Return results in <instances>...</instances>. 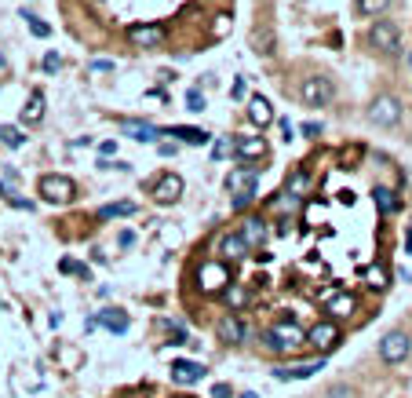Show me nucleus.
<instances>
[{
  "label": "nucleus",
  "mask_w": 412,
  "mask_h": 398,
  "mask_svg": "<svg viewBox=\"0 0 412 398\" xmlns=\"http://www.w3.org/2000/svg\"><path fill=\"white\" fill-rule=\"evenodd\" d=\"M299 99H303V107H329V102L336 99V85L329 77H307L303 80V88H299Z\"/></svg>",
  "instance_id": "1"
},
{
  "label": "nucleus",
  "mask_w": 412,
  "mask_h": 398,
  "mask_svg": "<svg viewBox=\"0 0 412 398\" xmlns=\"http://www.w3.org/2000/svg\"><path fill=\"white\" fill-rule=\"evenodd\" d=\"M368 44H372L380 55H398L401 33H398V26L390 23V18H380V23H372V30H368Z\"/></svg>",
  "instance_id": "2"
},
{
  "label": "nucleus",
  "mask_w": 412,
  "mask_h": 398,
  "mask_svg": "<svg viewBox=\"0 0 412 398\" xmlns=\"http://www.w3.org/2000/svg\"><path fill=\"white\" fill-rule=\"evenodd\" d=\"M230 282H234V278H230V267H226L223 260L201 263V270H198V289H201V292H223Z\"/></svg>",
  "instance_id": "3"
},
{
  "label": "nucleus",
  "mask_w": 412,
  "mask_h": 398,
  "mask_svg": "<svg viewBox=\"0 0 412 398\" xmlns=\"http://www.w3.org/2000/svg\"><path fill=\"white\" fill-rule=\"evenodd\" d=\"M368 121L380 124V128H394L401 121V102L394 95H376L372 107H368Z\"/></svg>",
  "instance_id": "4"
},
{
  "label": "nucleus",
  "mask_w": 412,
  "mask_h": 398,
  "mask_svg": "<svg viewBox=\"0 0 412 398\" xmlns=\"http://www.w3.org/2000/svg\"><path fill=\"white\" fill-rule=\"evenodd\" d=\"M40 194H44L48 201H55V205H66V201L77 198V183L70 176H44L40 179Z\"/></svg>",
  "instance_id": "5"
},
{
  "label": "nucleus",
  "mask_w": 412,
  "mask_h": 398,
  "mask_svg": "<svg viewBox=\"0 0 412 398\" xmlns=\"http://www.w3.org/2000/svg\"><path fill=\"white\" fill-rule=\"evenodd\" d=\"M408 347H412L408 332H387V337L380 340V358H383L387 366H398V362L408 358Z\"/></svg>",
  "instance_id": "6"
},
{
  "label": "nucleus",
  "mask_w": 412,
  "mask_h": 398,
  "mask_svg": "<svg viewBox=\"0 0 412 398\" xmlns=\"http://www.w3.org/2000/svg\"><path fill=\"white\" fill-rule=\"evenodd\" d=\"M183 198V179L176 172H164L157 183H154V201L157 205H176Z\"/></svg>",
  "instance_id": "7"
},
{
  "label": "nucleus",
  "mask_w": 412,
  "mask_h": 398,
  "mask_svg": "<svg viewBox=\"0 0 412 398\" xmlns=\"http://www.w3.org/2000/svg\"><path fill=\"white\" fill-rule=\"evenodd\" d=\"M255 183H259V172L248 169V164H241V169H234L226 176V191L230 194H255Z\"/></svg>",
  "instance_id": "8"
},
{
  "label": "nucleus",
  "mask_w": 412,
  "mask_h": 398,
  "mask_svg": "<svg viewBox=\"0 0 412 398\" xmlns=\"http://www.w3.org/2000/svg\"><path fill=\"white\" fill-rule=\"evenodd\" d=\"M128 40H132L135 48H161L164 44V26H132L128 30Z\"/></svg>",
  "instance_id": "9"
},
{
  "label": "nucleus",
  "mask_w": 412,
  "mask_h": 398,
  "mask_svg": "<svg viewBox=\"0 0 412 398\" xmlns=\"http://www.w3.org/2000/svg\"><path fill=\"white\" fill-rule=\"evenodd\" d=\"M270 332L277 337L281 351H299L303 344H307V332H303L299 325H292V322H281V325H274Z\"/></svg>",
  "instance_id": "10"
},
{
  "label": "nucleus",
  "mask_w": 412,
  "mask_h": 398,
  "mask_svg": "<svg viewBox=\"0 0 412 398\" xmlns=\"http://www.w3.org/2000/svg\"><path fill=\"white\" fill-rule=\"evenodd\" d=\"M307 344H314L317 351H332L339 344V329L332 322H317L310 332H307Z\"/></svg>",
  "instance_id": "11"
},
{
  "label": "nucleus",
  "mask_w": 412,
  "mask_h": 398,
  "mask_svg": "<svg viewBox=\"0 0 412 398\" xmlns=\"http://www.w3.org/2000/svg\"><path fill=\"white\" fill-rule=\"evenodd\" d=\"M267 139H259V135H241L234 143V154L241 157V161H259V157H267Z\"/></svg>",
  "instance_id": "12"
},
{
  "label": "nucleus",
  "mask_w": 412,
  "mask_h": 398,
  "mask_svg": "<svg viewBox=\"0 0 412 398\" xmlns=\"http://www.w3.org/2000/svg\"><path fill=\"white\" fill-rule=\"evenodd\" d=\"M237 234L245 238V245H248V248H259V245L267 241L270 227H267V219H259V216H248V219L241 223V230H237Z\"/></svg>",
  "instance_id": "13"
},
{
  "label": "nucleus",
  "mask_w": 412,
  "mask_h": 398,
  "mask_svg": "<svg viewBox=\"0 0 412 398\" xmlns=\"http://www.w3.org/2000/svg\"><path fill=\"white\" fill-rule=\"evenodd\" d=\"M248 256V245L241 234H223L219 238V260L223 263H237V260H245Z\"/></svg>",
  "instance_id": "14"
},
{
  "label": "nucleus",
  "mask_w": 412,
  "mask_h": 398,
  "mask_svg": "<svg viewBox=\"0 0 412 398\" xmlns=\"http://www.w3.org/2000/svg\"><path fill=\"white\" fill-rule=\"evenodd\" d=\"M317 369H325V358H314V362H299V366H289V369H274V380H307Z\"/></svg>",
  "instance_id": "15"
},
{
  "label": "nucleus",
  "mask_w": 412,
  "mask_h": 398,
  "mask_svg": "<svg viewBox=\"0 0 412 398\" xmlns=\"http://www.w3.org/2000/svg\"><path fill=\"white\" fill-rule=\"evenodd\" d=\"M95 325H106L110 332H128V314L117 310V307H106V310H99L95 318L88 322V329H95Z\"/></svg>",
  "instance_id": "16"
},
{
  "label": "nucleus",
  "mask_w": 412,
  "mask_h": 398,
  "mask_svg": "<svg viewBox=\"0 0 412 398\" xmlns=\"http://www.w3.org/2000/svg\"><path fill=\"white\" fill-rule=\"evenodd\" d=\"M205 366L201 362H186V358H179L176 366H171V380L176 384H198V380H205Z\"/></svg>",
  "instance_id": "17"
},
{
  "label": "nucleus",
  "mask_w": 412,
  "mask_h": 398,
  "mask_svg": "<svg viewBox=\"0 0 412 398\" xmlns=\"http://www.w3.org/2000/svg\"><path fill=\"white\" fill-rule=\"evenodd\" d=\"M219 340L223 344H245L248 340V325L241 318H234V314H226V318L219 322Z\"/></svg>",
  "instance_id": "18"
},
{
  "label": "nucleus",
  "mask_w": 412,
  "mask_h": 398,
  "mask_svg": "<svg viewBox=\"0 0 412 398\" xmlns=\"http://www.w3.org/2000/svg\"><path fill=\"white\" fill-rule=\"evenodd\" d=\"M121 132L132 135V139H139V143H157L161 139V128H154V124H146V121H124Z\"/></svg>",
  "instance_id": "19"
},
{
  "label": "nucleus",
  "mask_w": 412,
  "mask_h": 398,
  "mask_svg": "<svg viewBox=\"0 0 412 398\" xmlns=\"http://www.w3.org/2000/svg\"><path fill=\"white\" fill-rule=\"evenodd\" d=\"M248 117H252V124H259V128H267V124L274 121L270 102H267L263 95H252V99H248Z\"/></svg>",
  "instance_id": "20"
},
{
  "label": "nucleus",
  "mask_w": 412,
  "mask_h": 398,
  "mask_svg": "<svg viewBox=\"0 0 412 398\" xmlns=\"http://www.w3.org/2000/svg\"><path fill=\"white\" fill-rule=\"evenodd\" d=\"M365 285L372 289V292H383V289L390 285L387 267H383V263H368V267H365Z\"/></svg>",
  "instance_id": "21"
},
{
  "label": "nucleus",
  "mask_w": 412,
  "mask_h": 398,
  "mask_svg": "<svg viewBox=\"0 0 412 398\" xmlns=\"http://www.w3.org/2000/svg\"><path fill=\"white\" fill-rule=\"evenodd\" d=\"M40 117H44V92H30L23 107V124H37Z\"/></svg>",
  "instance_id": "22"
},
{
  "label": "nucleus",
  "mask_w": 412,
  "mask_h": 398,
  "mask_svg": "<svg viewBox=\"0 0 412 398\" xmlns=\"http://www.w3.org/2000/svg\"><path fill=\"white\" fill-rule=\"evenodd\" d=\"M161 135H176L179 143H190V146H205L208 143L205 128H161Z\"/></svg>",
  "instance_id": "23"
},
{
  "label": "nucleus",
  "mask_w": 412,
  "mask_h": 398,
  "mask_svg": "<svg viewBox=\"0 0 412 398\" xmlns=\"http://www.w3.org/2000/svg\"><path fill=\"white\" fill-rule=\"evenodd\" d=\"M354 307H358V300L351 296V292H336L332 303H329V314H336V318H351Z\"/></svg>",
  "instance_id": "24"
},
{
  "label": "nucleus",
  "mask_w": 412,
  "mask_h": 398,
  "mask_svg": "<svg viewBox=\"0 0 412 398\" xmlns=\"http://www.w3.org/2000/svg\"><path fill=\"white\" fill-rule=\"evenodd\" d=\"M285 191L296 194L299 201L307 198V194H310V176H307V169H296V172L289 176V183H285Z\"/></svg>",
  "instance_id": "25"
},
{
  "label": "nucleus",
  "mask_w": 412,
  "mask_h": 398,
  "mask_svg": "<svg viewBox=\"0 0 412 398\" xmlns=\"http://www.w3.org/2000/svg\"><path fill=\"white\" fill-rule=\"evenodd\" d=\"M223 300H226V307H230V310H241V307L248 303V289H245V285H234V282H230V285L223 289Z\"/></svg>",
  "instance_id": "26"
},
{
  "label": "nucleus",
  "mask_w": 412,
  "mask_h": 398,
  "mask_svg": "<svg viewBox=\"0 0 412 398\" xmlns=\"http://www.w3.org/2000/svg\"><path fill=\"white\" fill-rule=\"evenodd\" d=\"M372 198H376V208H380V216H390L398 208V198H394V191H387V186H376L372 191Z\"/></svg>",
  "instance_id": "27"
},
{
  "label": "nucleus",
  "mask_w": 412,
  "mask_h": 398,
  "mask_svg": "<svg viewBox=\"0 0 412 398\" xmlns=\"http://www.w3.org/2000/svg\"><path fill=\"white\" fill-rule=\"evenodd\" d=\"M0 143H4V146H11V150H18V146L26 143V135L18 132L15 124H0Z\"/></svg>",
  "instance_id": "28"
},
{
  "label": "nucleus",
  "mask_w": 412,
  "mask_h": 398,
  "mask_svg": "<svg viewBox=\"0 0 412 398\" xmlns=\"http://www.w3.org/2000/svg\"><path fill=\"white\" fill-rule=\"evenodd\" d=\"M132 212H135V205H132V201H117V205L99 208V216H102V219H117V216H132Z\"/></svg>",
  "instance_id": "29"
},
{
  "label": "nucleus",
  "mask_w": 412,
  "mask_h": 398,
  "mask_svg": "<svg viewBox=\"0 0 412 398\" xmlns=\"http://www.w3.org/2000/svg\"><path fill=\"white\" fill-rule=\"evenodd\" d=\"M390 8V0H354V11L358 15H380Z\"/></svg>",
  "instance_id": "30"
},
{
  "label": "nucleus",
  "mask_w": 412,
  "mask_h": 398,
  "mask_svg": "<svg viewBox=\"0 0 412 398\" xmlns=\"http://www.w3.org/2000/svg\"><path fill=\"white\" fill-rule=\"evenodd\" d=\"M270 208H274V212H296V208H299V198L285 191L281 198H274V201H270Z\"/></svg>",
  "instance_id": "31"
},
{
  "label": "nucleus",
  "mask_w": 412,
  "mask_h": 398,
  "mask_svg": "<svg viewBox=\"0 0 412 398\" xmlns=\"http://www.w3.org/2000/svg\"><path fill=\"white\" fill-rule=\"evenodd\" d=\"M23 18H26V26H30V33H33V37H48V33H52V26H48V23H40V15L23 11Z\"/></svg>",
  "instance_id": "32"
},
{
  "label": "nucleus",
  "mask_w": 412,
  "mask_h": 398,
  "mask_svg": "<svg viewBox=\"0 0 412 398\" xmlns=\"http://www.w3.org/2000/svg\"><path fill=\"white\" fill-rule=\"evenodd\" d=\"M255 52L259 55H270L274 52V33L270 30H255Z\"/></svg>",
  "instance_id": "33"
},
{
  "label": "nucleus",
  "mask_w": 412,
  "mask_h": 398,
  "mask_svg": "<svg viewBox=\"0 0 412 398\" xmlns=\"http://www.w3.org/2000/svg\"><path fill=\"white\" fill-rule=\"evenodd\" d=\"M365 150H361V146H346V150L339 154V161H343V169H354V161L361 157Z\"/></svg>",
  "instance_id": "34"
},
{
  "label": "nucleus",
  "mask_w": 412,
  "mask_h": 398,
  "mask_svg": "<svg viewBox=\"0 0 412 398\" xmlns=\"http://www.w3.org/2000/svg\"><path fill=\"white\" fill-rule=\"evenodd\" d=\"M186 110H193V114H201L205 110V95L193 88V92H186Z\"/></svg>",
  "instance_id": "35"
},
{
  "label": "nucleus",
  "mask_w": 412,
  "mask_h": 398,
  "mask_svg": "<svg viewBox=\"0 0 412 398\" xmlns=\"http://www.w3.org/2000/svg\"><path fill=\"white\" fill-rule=\"evenodd\" d=\"M329 398H354V387L351 384H336V387H329Z\"/></svg>",
  "instance_id": "36"
},
{
  "label": "nucleus",
  "mask_w": 412,
  "mask_h": 398,
  "mask_svg": "<svg viewBox=\"0 0 412 398\" xmlns=\"http://www.w3.org/2000/svg\"><path fill=\"white\" fill-rule=\"evenodd\" d=\"M62 270H66V275H80V278H88V267H80V263H73V260H62Z\"/></svg>",
  "instance_id": "37"
},
{
  "label": "nucleus",
  "mask_w": 412,
  "mask_h": 398,
  "mask_svg": "<svg viewBox=\"0 0 412 398\" xmlns=\"http://www.w3.org/2000/svg\"><path fill=\"white\" fill-rule=\"evenodd\" d=\"M59 66H62V59H59V52H48V55H44V70H48V73H55Z\"/></svg>",
  "instance_id": "38"
},
{
  "label": "nucleus",
  "mask_w": 412,
  "mask_h": 398,
  "mask_svg": "<svg viewBox=\"0 0 412 398\" xmlns=\"http://www.w3.org/2000/svg\"><path fill=\"white\" fill-rule=\"evenodd\" d=\"M215 33H219V37H226L230 33V15H219V18H215V26H212Z\"/></svg>",
  "instance_id": "39"
},
{
  "label": "nucleus",
  "mask_w": 412,
  "mask_h": 398,
  "mask_svg": "<svg viewBox=\"0 0 412 398\" xmlns=\"http://www.w3.org/2000/svg\"><path fill=\"white\" fill-rule=\"evenodd\" d=\"M263 347H267L270 354H285V351H281V344H277V337H274V332H267V337H263Z\"/></svg>",
  "instance_id": "40"
},
{
  "label": "nucleus",
  "mask_w": 412,
  "mask_h": 398,
  "mask_svg": "<svg viewBox=\"0 0 412 398\" xmlns=\"http://www.w3.org/2000/svg\"><path fill=\"white\" fill-rule=\"evenodd\" d=\"M226 154H230V143H226V139H219V143L212 146V157H215V161H219V157H226Z\"/></svg>",
  "instance_id": "41"
},
{
  "label": "nucleus",
  "mask_w": 412,
  "mask_h": 398,
  "mask_svg": "<svg viewBox=\"0 0 412 398\" xmlns=\"http://www.w3.org/2000/svg\"><path fill=\"white\" fill-rule=\"evenodd\" d=\"M252 198H255V194H234V208H237V212H241L245 205H252Z\"/></svg>",
  "instance_id": "42"
},
{
  "label": "nucleus",
  "mask_w": 412,
  "mask_h": 398,
  "mask_svg": "<svg viewBox=\"0 0 412 398\" xmlns=\"http://www.w3.org/2000/svg\"><path fill=\"white\" fill-rule=\"evenodd\" d=\"M212 398H230V384H215L212 387Z\"/></svg>",
  "instance_id": "43"
},
{
  "label": "nucleus",
  "mask_w": 412,
  "mask_h": 398,
  "mask_svg": "<svg viewBox=\"0 0 412 398\" xmlns=\"http://www.w3.org/2000/svg\"><path fill=\"white\" fill-rule=\"evenodd\" d=\"M92 70H114V62H110V59H95Z\"/></svg>",
  "instance_id": "44"
},
{
  "label": "nucleus",
  "mask_w": 412,
  "mask_h": 398,
  "mask_svg": "<svg viewBox=\"0 0 412 398\" xmlns=\"http://www.w3.org/2000/svg\"><path fill=\"white\" fill-rule=\"evenodd\" d=\"M303 135H321V124H317V121L307 124V128H303Z\"/></svg>",
  "instance_id": "45"
},
{
  "label": "nucleus",
  "mask_w": 412,
  "mask_h": 398,
  "mask_svg": "<svg viewBox=\"0 0 412 398\" xmlns=\"http://www.w3.org/2000/svg\"><path fill=\"white\" fill-rule=\"evenodd\" d=\"M405 253H412V227H408V234H405Z\"/></svg>",
  "instance_id": "46"
},
{
  "label": "nucleus",
  "mask_w": 412,
  "mask_h": 398,
  "mask_svg": "<svg viewBox=\"0 0 412 398\" xmlns=\"http://www.w3.org/2000/svg\"><path fill=\"white\" fill-rule=\"evenodd\" d=\"M241 398H259V394H255V391H248V394H241Z\"/></svg>",
  "instance_id": "47"
},
{
  "label": "nucleus",
  "mask_w": 412,
  "mask_h": 398,
  "mask_svg": "<svg viewBox=\"0 0 412 398\" xmlns=\"http://www.w3.org/2000/svg\"><path fill=\"white\" fill-rule=\"evenodd\" d=\"M408 62H412V59H408Z\"/></svg>",
  "instance_id": "48"
}]
</instances>
